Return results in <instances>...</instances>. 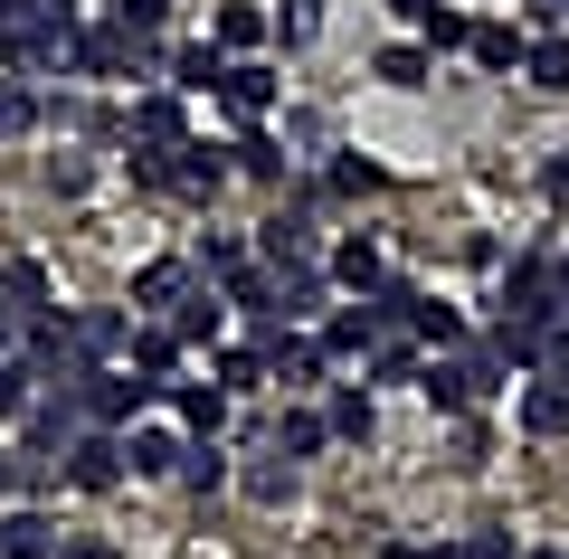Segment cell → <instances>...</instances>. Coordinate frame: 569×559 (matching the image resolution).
Returning <instances> with one entry per match:
<instances>
[{
    "mask_svg": "<svg viewBox=\"0 0 569 559\" xmlns=\"http://www.w3.org/2000/svg\"><path fill=\"white\" fill-rule=\"evenodd\" d=\"M123 475H133V465H123V437H114V427H96V437L67 446V483H77V493H114Z\"/></svg>",
    "mask_w": 569,
    "mask_h": 559,
    "instance_id": "obj_7",
    "label": "cell"
},
{
    "mask_svg": "<svg viewBox=\"0 0 569 559\" xmlns=\"http://www.w3.org/2000/svg\"><path fill=\"white\" fill-rule=\"evenodd\" d=\"M219 180H228V161H219V152H190V142H181V190H190V200H209Z\"/></svg>",
    "mask_w": 569,
    "mask_h": 559,
    "instance_id": "obj_39",
    "label": "cell"
},
{
    "mask_svg": "<svg viewBox=\"0 0 569 559\" xmlns=\"http://www.w3.org/2000/svg\"><path fill=\"white\" fill-rule=\"evenodd\" d=\"M20 322H29V313H10V303H0V360H20Z\"/></svg>",
    "mask_w": 569,
    "mask_h": 559,
    "instance_id": "obj_46",
    "label": "cell"
},
{
    "mask_svg": "<svg viewBox=\"0 0 569 559\" xmlns=\"http://www.w3.org/2000/svg\"><path fill=\"white\" fill-rule=\"evenodd\" d=\"M219 322H228V295L200 276V285H190V303L171 313V332H181V341H219Z\"/></svg>",
    "mask_w": 569,
    "mask_h": 559,
    "instance_id": "obj_23",
    "label": "cell"
},
{
    "mask_svg": "<svg viewBox=\"0 0 569 559\" xmlns=\"http://www.w3.org/2000/svg\"><path fill=\"white\" fill-rule=\"evenodd\" d=\"M380 559H437V550H418V540H389V550Z\"/></svg>",
    "mask_w": 569,
    "mask_h": 559,
    "instance_id": "obj_51",
    "label": "cell"
},
{
    "mask_svg": "<svg viewBox=\"0 0 569 559\" xmlns=\"http://www.w3.org/2000/svg\"><path fill=\"white\" fill-rule=\"evenodd\" d=\"M257 257H266V276H313V266H323L313 219H305V209H276V219L257 228Z\"/></svg>",
    "mask_w": 569,
    "mask_h": 559,
    "instance_id": "obj_4",
    "label": "cell"
},
{
    "mask_svg": "<svg viewBox=\"0 0 569 559\" xmlns=\"http://www.w3.org/2000/svg\"><path fill=\"white\" fill-rule=\"evenodd\" d=\"M522 437H569V389L560 380H531L522 389Z\"/></svg>",
    "mask_w": 569,
    "mask_h": 559,
    "instance_id": "obj_24",
    "label": "cell"
},
{
    "mask_svg": "<svg viewBox=\"0 0 569 559\" xmlns=\"http://www.w3.org/2000/svg\"><path fill=\"white\" fill-rule=\"evenodd\" d=\"M219 104L257 123L266 104H276V67H257V58H228V77H219Z\"/></svg>",
    "mask_w": 569,
    "mask_h": 559,
    "instance_id": "obj_16",
    "label": "cell"
},
{
    "mask_svg": "<svg viewBox=\"0 0 569 559\" xmlns=\"http://www.w3.org/2000/svg\"><path fill=\"white\" fill-rule=\"evenodd\" d=\"M427 48H437V58H447V48H475V20L466 10H447V0H437V10H427V29H418Z\"/></svg>",
    "mask_w": 569,
    "mask_h": 559,
    "instance_id": "obj_36",
    "label": "cell"
},
{
    "mask_svg": "<svg viewBox=\"0 0 569 559\" xmlns=\"http://www.w3.org/2000/svg\"><path fill=\"white\" fill-rule=\"evenodd\" d=\"M541 190H550V200H569V152H560V161L541 171Z\"/></svg>",
    "mask_w": 569,
    "mask_h": 559,
    "instance_id": "obj_47",
    "label": "cell"
},
{
    "mask_svg": "<svg viewBox=\"0 0 569 559\" xmlns=\"http://www.w3.org/2000/svg\"><path fill=\"white\" fill-rule=\"evenodd\" d=\"M418 370H427V360L408 351V341H389V332L370 341V380H418Z\"/></svg>",
    "mask_w": 569,
    "mask_h": 559,
    "instance_id": "obj_38",
    "label": "cell"
},
{
    "mask_svg": "<svg viewBox=\"0 0 569 559\" xmlns=\"http://www.w3.org/2000/svg\"><path fill=\"white\" fill-rule=\"evenodd\" d=\"M276 29H284V48H305L313 29H323V0H284V10H276Z\"/></svg>",
    "mask_w": 569,
    "mask_h": 559,
    "instance_id": "obj_43",
    "label": "cell"
},
{
    "mask_svg": "<svg viewBox=\"0 0 569 559\" xmlns=\"http://www.w3.org/2000/svg\"><path fill=\"white\" fill-rule=\"evenodd\" d=\"M370 77H380V86H427V77H437V48H427V39H399V48L370 58Z\"/></svg>",
    "mask_w": 569,
    "mask_h": 559,
    "instance_id": "obj_22",
    "label": "cell"
},
{
    "mask_svg": "<svg viewBox=\"0 0 569 559\" xmlns=\"http://www.w3.org/2000/svg\"><path fill=\"white\" fill-rule=\"evenodd\" d=\"M67 540H58V521L39 512V502H20V512L0 521V559H58Z\"/></svg>",
    "mask_w": 569,
    "mask_h": 559,
    "instance_id": "obj_15",
    "label": "cell"
},
{
    "mask_svg": "<svg viewBox=\"0 0 569 559\" xmlns=\"http://www.w3.org/2000/svg\"><path fill=\"white\" fill-rule=\"evenodd\" d=\"M456 550H466V559H522V550H512V531H475V540H456Z\"/></svg>",
    "mask_w": 569,
    "mask_h": 559,
    "instance_id": "obj_45",
    "label": "cell"
},
{
    "mask_svg": "<svg viewBox=\"0 0 569 559\" xmlns=\"http://www.w3.org/2000/svg\"><path fill=\"white\" fill-rule=\"evenodd\" d=\"M389 10H399V20H418V29H427V10H437V0H389Z\"/></svg>",
    "mask_w": 569,
    "mask_h": 559,
    "instance_id": "obj_50",
    "label": "cell"
},
{
    "mask_svg": "<svg viewBox=\"0 0 569 559\" xmlns=\"http://www.w3.org/2000/svg\"><path fill=\"white\" fill-rule=\"evenodd\" d=\"M190 285H200V266H181V257L142 266V276H133V313H142V322H171V313L190 303Z\"/></svg>",
    "mask_w": 569,
    "mask_h": 559,
    "instance_id": "obj_8",
    "label": "cell"
},
{
    "mask_svg": "<svg viewBox=\"0 0 569 559\" xmlns=\"http://www.w3.org/2000/svg\"><path fill=\"white\" fill-rule=\"evenodd\" d=\"M114 20L133 29V39H162V29H171V0H114Z\"/></svg>",
    "mask_w": 569,
    "mask_h": 559,
    "instance_id": "obj_41",
    "label": "cell"
},
{
    "mask_svg": "<svg viewBox=\"0 0 569 559\" xmlns=\"http://www.w3.org/2000/svg\"><path fill=\"white\" fill-rule=\"evenodd\" d=\"M171 408H181V427H190V437H219L238 399H228L219 380H181V389H171Z\"/></svg>",
    "mask_w": 569,
    "mask_h": 559,
    "instance_id": "obj_19",
    "label": "cell"
},
{
    "mask_svg": "<svg viewBox=\"0 0 569 559\" xmlns=\"http://www.w3.org/2000/svg\"><path fill=\"white\" fill-rule=\"evenodd\" d=\"M133 29L123 20H104V29H77V77H123V67H133Z\"/></svg>",
    "mask_w": 569,
    "mask_h": 559,
    "instance_id": "obj_14",
    "label": "cell"
},
{
    "mask_svg": "<svg viewBox=\"0 0 569 559\" xmlns=\"http://www.w3.org/2000/svg\"><path fill=\"white\" fill-rule=\"evenodd\" d=\"M531 380H560V389H569V322L550 332V351H541V370H531Z\"/></svg>",
    "mask_w": 569,
    "mask_h": 559,
    "instance_id": "obj_44",
    "label": "cell"
},
{
    "mask_svg": "<svg viewBox=\"0 0 569 559\" xmlns=\"http://www.w3.org/2000/svg\"><path fill=\"white\" fill-rule=\"evenodd\" d=\"M503 313H512V322H560V313H569V303H560V266H550V257H522V266H512V285H503Z\"/></svg>",
    "mask_w": 569,
    "mask_h": 559,
    "instance_id": "obj_5",
    "label": "cell"
},
{
    "mask_svg": "<svg viewBox=\"0 0 569 559\" xmlns=\"http://www.w3.org/2000/svg\"><path fill=\"white\" fill-rule=\"evenodd\" d=\"M323 276L342 285V295H380V285H389V257H380V238H342V247L323 257Z\"/></svg>",
    "mask_w": 569,
    "mask_h": 559,
    "instance_id": "obj_11",
    "label": "cell"
},
{
    "mask_svg": "<svg viewBox=\"0 0 569 559\" xmlns=\"http://www.w3.org/2000/svg\"><path fill=\"white\" fill-rule=\"evenodd\" d=\"M418 389H427V408L475 418V408L503 389V351H493V341H475V351H447V360H427V370H418Z\"/></svg>",
    "mask_w": 569,
    "mask_h": 559,
    "instance_id": "obj_1",
    "label": "cell"
},
{
    "mask_svg": "<svg viewBox=\"0 0 569 559\" xmlns=\"http://www.w3.org/2000/svg\"><path fill=\"white\" fill-rule=\"evenodd\" d=\"M67 39H77V29H58V20L39 10V0H29L20 20L0 29V58H10V77H29V86H39L48 67H58V48H67Z\"/></svg>",
    "mask_w": 569,
    "mask_h": 559,
    "instance_id": "obj_2",
    "label": "cell"
},
{
    "mask_svg": "<svg viewBox=\"0 0 569 559\" xmlns=\"http://www.w3.org/2000/svg\"><path fill=\"white\" fill-rule=\"evenodd\" d=\"M219 483H228V456H219V437H190V456H181V493H219Z\"/></svg>",
    "mask_w": 569,
    "mask_h": 559,
    "instance_id": "obj_27",
    "label": "cell"
},
{
    "mask_svg": "<svg viewBox=\"0 0 569 559\" xmlns=\"http://www.w3.org/2000/svg\"><path fill=\"white\" fill-rule=\"evenodd\" d=\"M323 437H332V418H323V408H284L276 456H323Z\"/></svg>",
    "mask_w": 569,
    "mask_h": 559,
    "instance_id": "obj_29",
    "label": "cell"
},
{
    "mask_svg": "<svg viewBox=\"0 0 569 559\" xmlns=\"http://www.w3.org/2000/svg\"><path fill=\"white\" fill-rule=\"evenodd\" d=\"M200 276H209V285L247 276V247H238V238H209V247H200Z\"/></svg>",
    "mask_w": 569,
    "mask_h": 559,
    "instance_id": "obj_42",
    "label": "cell"
},
{
    "mask_svg": "<svg viewBox=\"0 0 569 559\" xmlns=\"http://www.w3.org/2000/svg\"><path fill=\"white\" fill-rule=\"evenodd\" d=\"M0 303H10V313H29V322H39V313H58V303H48V276H39L29 257H10V266H0Z\"/></svg>",
    "mask_w": 569,
    "mask_h": 559,
    "instance_id": "obj_25",
    "label": "cell"
},
{
    "mask_svg": "<svg viewBox=\"0 0 569 559\" xmlns=\"http://www.w3.org/2000/svg\"><path fill=\"white\" fill-rule=\"evenodd\" d=\"M522 77L541 86V96H569V29H560V39H531V58H522Z\"/></svg>",
    "mask_w": 569,
    "mask_h": 559,
    "instance_id": "obj_28",
    "label": "cell"
},
{
    "mask_svg": "<svg viewBox=\"0 0 569 559\" xmlns=\"http://www.w3.org/2000/svg\"><path fill=\"white\" fill-rule=\"evenodd\" d=\"M522 559H560V550H522Z\"/></svg>",
    "mask_w": 569,
    "mask_h": 559,
    "instance_id": "obj_53",
    "label": "cell"
},
{
    "mask_svg": "<svg viewBox=\"0 0 569 559\" xmlns=\"http://www.w3.org/2000/svg\"><path fill=\"white\" fill-rule=\"evenodd\" d=\"M0 493H20V456L10 446H0Z\"/></svg>",
    "mask_w": 569,
    "mask_h": 559,
    "instance_id": "obj_49",
    "label": "cell"
},
{
    "mask_svg": "<svg viewBox=\"0 0 569 559\" xmlns=\"http://www.w3.org/2000/svg\"><path fill=\"white\" fill-rule=\"evenodd\" d=\"M247 493L257 502H295V456H257L247 465Z\"/></svg>",
    "mask_w": 569,
    "mask_h": 559,
    "instance_id": "obj_35",
    "label": "cell"
},
{
    "mask_svg": "<svg viewBox=\"0 0 569 559\" xmlns=\"http://www.w3.org/2000/svg\"><path fill=\"white\" fill-rule=\"evenodd\" d=\"M332 437H351V446H370V427H380V408H370V380H351V389H332Z\"/></svg>",
    "mask_w": 569,
    "mask_h": 559,
    "instance_id": "obj_26",
    "label": "cell"
},
{
    "mask_svg": "<svg viewBox=\"0 0 569 559\" xmlns=\"http://www.w3.org/2000/svg\"><path fill=\"white\" fill-rule=\"evenodd\" d=\"M58 559H114V540H67Z\"/></svg>",
    "mask_w": 569,
    "mask_h": 559,
    "instance_id": "obj_48",
    "label": "cell"
},
{
    "mask_svg": "<svg viewBox=\"0 0 569 559\" xmlns=\"http://www.w3.org/2000/svg\"><path fill=\"white\" fill-rule=\"evenodd\" d=\"M389 332V313H380V303H332V313H323V351L332 360H370V341H380Z\"/></svg>",
    "mask_w": 569,
    "mask_h": 559,
    "instance_id": "obj_10",
    "label": "cell"
},
{
    "mask_svg": "<svg viewBox=\"0 0 569 559\" xmlns=\"http://www.w3.org/2000/svg\"><path fill=\"white\" fill-rule=\"evenodd\" d=\"M77 418H86L77 389H58V399H29V446H20V456H29V465L67 456V446H77Z\"/></svg>",
    "mask_w": 569,
    "mask_h": 559,
    "instance_id": "obj_9",
    "label": "cell"
},
{
    "mask_svg": "<svg viewBox=\"0 0 569 559\" xmlns=\"http://www.w3.org/2000/svg\"><path fill=\"white\" fill-rule=\"evenodd\" d=\"M219 77H228V48H181L171 58V86H190V96H219Z\"/></svg>",
    "mask_w": 569,
    "mask_h": 559,
    "instance_id": "obj_31",
    "label": "cell"
},
{
    "mask_svg": "<svg viewBox=\"0 0 569 559\" xmlns=\"http://www.w3.org/2000/svg\"><path fill=\"white\" fill-rule=\"evenodd\" d=\"M39 370H29V360H0V418H29V399H39Z\"/></svg>",
    "mask_w": 569,
    "mask_h": 559,
    "instance_id": "obj_40",
    "label": "cell"
},
{
    "mask_svg": "<svg viewBox=\"0 0 569 559\" xmlns=\"http://www.w3.org/2000/svg\"><path fill=\"white\" fill-rule=\"evenodd\" d=\"M181 351H190V341L171 332V322H142V332H133V380H152V389L171 399V389H181V380H171V370H181Z\"/></svg>",
    "mask_w": 569,
    "mask_h": 559,
    "instance_id": "obj_12",
    "label": "cell"
},
{
    "mask_svg": "<svg viewBox=\"0 0 569 559\" xmlns=\"http://www.w3.org/2000/svg\"><path fill=\"white\" fill-rule=\"evenodd\" d=\"M181 456H190V427H133V437H123V465H133V475H181Z\"/></svg>",
    "mask_w": 569,
    "mask_h": 559,
    "instance_id": "obj_13",
    "label": "cell"
},
{
    "mask_svg": "<svg viewBox=\"0 0 569 559\" xmlns=\"http://www.w3.org/2000/svg\"><path fill=\"white\" fill-rule=\"evenodd\" d=\"M77 351L96 360V370L104 360H133V322H123L114 303H96V313H77Z\"/></svg>",
    "mask_w": 569,
    "mask_h": 559,
    "instance_id": "obj_17",
    "label": "cell"
},
{
    "mask_svg": "<svg viewBox=\"0 0 569 559\" xmlns=\"http://www.w3.org/2000/svg\"><path fill=\"white\" fill-rule=\"evenodd\" d=\"M522 58H531V39L512 20H475V67L485 77H522Z\"/></svg>",
    "mask_w": 569,
    "mask_h": 559,
    "instance_id": "obj_18",
    "label": "cell"
},
{
    "mask_svg": "<svg viewBox=\"0 0 569 559\" xmlns=\"http://www.w3.org/2000/svg\"><path fill=\"white\" fill-rule=\"evenodd\" d=\"M152 399H162V389H152V380H123V370H86V380H77V408L96 427H133Z\"/></svg>",
    "mask_w": 569,
    "mask_h": 559,
    "instance_id": "obj_3",
    "label": "cell"
},
{
    "mask_svg": "<svg viewBox=\"0 0 569 559\" xmlns=\"http://www.w3.org/2000/svg\"><path fill=\"white\" fill-rule=\"evenodd\" d=\"M266 370H276L284 389H323L332 351H323V341H305V332H295V322H266Z\"/></svg>",
    "mask_w": 569,
    "mask_h": 559,
    "instance_id": "obj_6",
    "label": "cell"
},
{
    "mask_svg": "<svg viewBox=\"0 0 569 559\" xmlns=\"http://www.w3.org/2000/svg\"><path fill=\"white\" fill-rule=\"evenodd\" d=\"M560 303H569V257H560Z\"/></svg>",
    "mask_w": 569,
    "mask_h": 559,
    "instance_id": "obj_52",
    "label": "cell"
},
{
    "mask_svg": "<svg viewBox=\"0 0 569 559\" xmlns=\"http://www.w3.org/2000/svg\"><path fill=\"white\" fill-rule=\"evenodd\" d=\"M133 180H142V190H181V142H142Z\"/></svg>",
    "mask_w": 569,
    "mask_h": 559,
    "instance_id": "obj_33",
    "label": "cell"
},
{
    "mask_svg": "<svg viewBox=\"0 0 569 559\" xmlns=\"http://www.w3.org/2000/svg\"><path fill=\"white\" fill-rule=\"evenodd\" d=\"M266 380H276V370H266V341H228V351H219V389H228V399H257Z\"/></svg>",
    "mask_w": 569,
    "mask_h": 559,
    "instance_id": "obj_21",
    "label": "cell"
},
{
    "mask_svg": "<svg viewBox=\"0 0 569 559\" xmlns=\"http://www.w3.org/2000/svg\"><path fill=\"white\" fill-rule=\"evenodd\" d=\"M0 29H10V20H0Z\"/></svg>",
    "mask_w": 569,
    "mask_h": 559,
    "instance_id": "obj_54",
    "label": "cell"
},
{
    "mask_svg": "<svg viewBox=\"0 0 569 559\" xmlns=\"http://www.w3.org/2000/svg\"><path fill=\"white\" fill-rule=\"evenodd\" d=\"M228 152H238V171H247V180H284V152H276L266 133H238Z\"/></svg>",
    "mask_w": 569,
    "mask_h": 559,
    "instance_id": "obj_37",
    "label": "cell"
},
{
    "mask_svg": "<svg viewBox=\"0 0 569 559\" xmlns=\"http://www.w3.org/2000/svg\"><path fill=\"white\" fill-rule=\"evenodd\" d=\"M266 29H276V20H266L257 0H228V10H219V48H228V58H247V48H257Z\"/></svg>",
    "mask_w": 569,
    "mask_h": 559,
    "instance_id": "obj_30",
    "label": "cell"
},
{
    "mask_svg": "<svg viewBox=\"0 0 569 559\" xmlns=\"http://www.w3.org/2000/svg\"><path fill=\"white\" fill-rule=\"evenodd\" d=\"M133 142H181V96H142L133 104Z\"/></svg>",
    "mask_w": 569,
    "mask_h": 559,
    "instance_id": "obj_32",
    "label": "cell"
},
{
    "mask_svg": "<svg viewBox=\"0 0 569 559\" xmlns=\"http://www.w3.org/2000/svg\"><path fill=\"white\" fill-rule=\"evenodd\" d=\"M550 332H560V322H493V351H503V370H541V351H550Z\"/></svg>",
    "mask_w": 569,
    "mask_h": 559,
    "instance_id": "obj_20",
    "label": "cell"
},
{
    "mask_svg": "<svg viewBox=\"0 0 569 559\" xmlns=\"http://www.w3.org/2000/svg\"><path fill=\"white\" fill-rule=\"evenodd\" d=\"M29 123H39V86H29V77H0V142L29 133Z\"/></svg>",
    "mask_w": 569,
    "mask_h": 559,
    "instance_id": "obj_34",
    "label": "cell"
}]
</instances>
